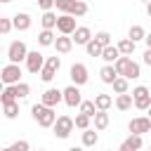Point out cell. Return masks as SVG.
<instances>
[{"instance_id":"6da1fadb","label":"cell","mask_w":151,"mask_h":151,"mask_svg":"<svg viewBox=\"0 0 151 151\" xmlns=\"http://www.w3.org/2000/svg\"><path fill=\"white\" fill-rule=\"evenodd\" d=\"M31 116H33V120H35L40 127H52V125L57 123V118H59V116L54 113V109H52V106H45L42 101L31 106Z\"/></svg>"},{"instance_id":"7a4b0ae2","label":"cell","mask_w":151,"mask_h":151,"mask_svg":"<svg viewBox=\"0 0 151 151\" xmlns=\"http://www.w3.org/2000/svg\"><path fill=\"white\" fill-rule=\"evenodd\" d=\"M113 66H116L118 76H123V78H127V80H134V78H139V76H142L139 64H137V61H132V59H130V57H125V54H120V57H118V61H116Z\"/></svg>"},{"instance_id":"3957f363","label":"cell","mask_w":151,"mask_h":151,"mask_svg":"<svg viewBox=\"0 0 151 151\" xmlns=\"http://www.w3.org/2000/svg\"><path fill=\"white\" fill-rule=\"evenodd\" d=\"M73 127H76V120H73L71 116H59V118H57V123L52 125V130H54V137H57V139H68V137H71V132H73Z\"/></svg>"},{"instance_id":"277c9868","label":"cell","mask_w":151,"mask_h":151,"mask_svg":"<svg viewBox=\"0 0 151 151\" xmlns=\"http://www.w3.org/2000/svg\"><path fill=\"white\" fill-rule=\"evenodd\" d=\"M26 57H28V47H26L24 40H14V42H9V47H7V59H9L12 64L26 61Z\"/></svg>"},{"instance_id":"5b68a950","label":"cell","mask_w":151,"mask_h":151,"mask_svg":"<svg viewBox=\"0 0 151 151\" xmlns=\"http://www.w3.org/2000/svg\"><path fill=\"white\" fill-rule=\"evenodd\" d=\"M0 78H2V83L5 85H17V83H21V66L19 64H5L2 66V71H0Z\"/></svg>"},{"instance_id":"8992f818","label":"cell","mask_w":151,"mask_h":151,"mask_svg":"<svg viewBox=\"0 0 151 151\" xmlns=\"http://www.w3.org/2000/svg\"><path fill=\"white\" fill-rule=\"evenodd\" d=\"M132 97H134V106H137L139 111H146V109L151 106V90H149L146 85H137V87L132 90Z\"/></svg>"},{"instance_id":"52a82bcc","label":"cell","mask_w":151,"mask_h":151,"mask_svg":"<svg viewBox=\"0 0 151 151\" xmlns=\"http://www.w3.org/2000/svg\"><path fill=\"white\" fill-rule=\"evenodd\" d=\"M59 66H61V59H59V57H47V61H45V66H42V71H40V80H42V83L54 80Z\"/></svg>"},{"instance_id":"ba28073f","label":"cell","mask_w":151,"mask_h":151,"mask_svg":"<svg viewBox=\"0 0 151 151\" xmlns=\"http://www.w3.org/2000/svg\"><path fill=\"white\" fill-rule=\"evenodd\" d=\"M127 130L132 134H144V132H151V118L149 116H139V118H132L127 123Z\"/></svg>"},{"instance_id":"9c48e42d","label":"cell","mask_w":151,"mask_h":151,"mask_svg":"<svg viewBox=\"0 0 151 151\" xmlns=\"http://www.w3.org/2000/svg\"><path fill=\"white\" fill-rule=\"evenodd\" d=\"M76 17L73 14H61L59 17V21H57V31L61 33V35H73L76 33Z\"/></svg>"},{"instance_id":"30bf717a","label":"cell","mask_w":151,"mask_h":151,"mask_svg":"<svg viewBox=\"0 0 151 151\" xmlns=\"http://www.w3.org/2000/svg\"><path fill=\"white\" fill-rule=\"evenodd\" d=\"M45 61H47V59H45L38 50L28 52V57H26V68H28V73H40L42 66H45Z\"/></svg>"},{"instance_id":"8fae6325","label":"cell","mask_w":151,"mask_h":151,"mask_svg":"<svg viewBox=\"0 0 151 151\" xmlns=\"http://www.w3.org/2000/svg\"><path fill=\"white\" fill-rule=\"evenodd\" d=\"M64 104L71 106V109H76V106L83 104V97H80V87L78 85H68L64 90Z\"/></svg>"},{"instance_id":"7c38bea8","label":"cell","mask_w":151,"mask_h":151,"mask_svg":"<svg viewBox=\"0 0 151 151\" xmlns=\"http://www.w3.org/2000/svg\"><path fill=\"white\" fill-rule=\"evenodd\" d=\"M68 76H71L73 85H78V87H80V85H85V83H87V78H90V76H87V66H85V64H73V66H71V71H68Z\"/></svg>"},{"instance_id":"4fadbf2b","label":"cell","mask_w":151,"mask_h":151,"mask_svg":"<svg viewBox=\"0 0 151 151\" xmlns=\"http://www.w3.org/2000/svg\"><path fill=\"white\" fill-rule=\"evenodd\" d=\"M40 101L45 104V106H57L59 101H64V90H57V87H50V90H45L42 92V97H40Z\"/></svg>"},{"instance_id":"5bb4252c","label":"cell","mask_w":151,"mask_h":151,"mask_svg":"<svg viewBox=\"0 0 151 151\" xmlns=\"http://www.w3.org/2000/svg\"><path fill=\"white\" fill-rule=\"evenodd\" d=\"M54 50H57L59 54H68V52L73 50V38H71V35H61V33H59V38L54 40Z\"/></svg>"},{"instance_id":"9a60e30c","label":"cell","mask_w":151,"mask_h":151,"mask_svg":"<svg viewBox=\"0 0 151 151\" xmlns=\"http://www.w3.org/2000/svg\"><path fill=\"white\" fill-rule=\"evenodd\" d=\"M99 78H101V83H106V85H113V80L118 78V71H116V66H113V64H104V66L99 68Z\"/></svg>"},{"instance_id":"2e32d148","label":"cell","mask_w":151,"mask_h":151,"mask_svg":"<svg viewBox=\"0 0 151 151\" xmlns=\"http://www.w3.org/2000/svg\"><path fill=\"white\" fill-rule=\"evenodd\" d=\"M12 21H14V28L17 31H28L31 28V14H26V12H17L14 17H12Z\"/></svg>"},{"instance_id":"e0dca14e","label":"cell","mask_w":151,"mask_h":151,"mask_svg":"<svg viewBox=\"0 0 151 151\" xmlns=\"http://www.w3.org/2000/svg\"><path fill=\"white\" fill-rule=\"evenodd\" d=\"M71 38H73V42H76V45H87V42L92 40V31H90L87 26H78V28H76V33H73Z\"/></svg>"},{"instance_id":"ac0fdd59","label":"cell","mask_w":151,"mask_h":151,"mask_svg":"<svg viewBox=\"0 0 151 151\" xmlns=\"http://www.w3.org/2000/svg\"><path fill=\"white\" fill-rule=\"evenodd\" d=\"M118 57H120L118 45H106V47H104V52H101V59H104L106 64H116V61H118Z\"/></svg>"},{"instance_id":"d6986e66","label":"cell","mask_w":151,"mask_h":151,"mask_svg":"<svg viewBox=\"0 0 151 151\" xmlns=\"http://www.w3.org/2000/svg\"><path fill=\"white\" fill-rule=\"evenodd\" d=\"M132 106H134V97H132L130 92L116 97V109H118V111H127V109H132Z\"/></svg>"},{"instance_id":"ffe728a7","label":"cell","mask_w":151,"mask_h":151,"mask_svg":"<svg viewBox=\"0 0 151 151\" xmlns=\"http://www.w3.org/2000/svg\"><path fill=\"white\" fill-rule=\"evenodd\" d=\"M54 31L52 28H42L40 33H38V45H42V47H50V45H54Z\"/></svg>"},{"instance_id":"44dd1931","label":"cell","mask_w":151,"mask_h":151,"mask_svg":"<svg viewBox=\"0 0 151 151\" xmlns=\"http://www.w3.org/2000/svg\"><path fill=\"white\" fill-rule=\"evenodd\" d=\"M94 104H97V109H99V111H109V109H111V104H113V97H111V94L99 92V94H94Z\"/></svg>"},{"instance_id":"7402d4cb","label":"cell","mask_w":151,"mask_h":151,"mask_svg":"<svg viewBox=\"0 0 151 151\" xmlns=\"http://www.w3.org/2000/svg\"><path fill=\"white\" fill-rule=\"evenodd\" d=\"M57 21H59V17L50 9V12H42V17H40V24H42V28H57Z\"/></svg>"},{"instance_id":"603a6c76","label":"cell","mask_w":151,"mask_h":151,"mask_svg":"<svg viewBox=\"0 0 151 151\" xmlns=\"http://www.w3.org/2000/svg\"><path fill=\"white\" fill-rule=\"evenodd\" d=\"M92 120H94V130H106L109 127V113L106 111H97Z\"/></svg>"},{"instance_id":"cb8c5ba5","label":"cell","mask_w":151,"mask_h":151,"mask_svg":"<svg viewBox=\"0 0 151 151\" xmlns=\"http://www.w3.org/2000/svg\"><path fill=\"white\" fill-rule=\"evenodd\" d=\"M97 142H99V134H97V130H92V127L83 130V146H94Z\"/></svg>"},{"instance_id":"d4e9b609","label":"cell","mask_w":151,"mask_h":151,"mask_svg":"<svg viewBox=\"0 0 151 151\" xmlns=\"http://www.w3.org/2000/svg\"><path fill=\"white\" fill-rule=\"evenodd\" d=\"M118 50H120V54L130 57V54L134 52V40H132V38H123V40L118 42Z\"/></svg>"},{"instance_id":"484cf974","label":"cell","mask_w":151,"mask_h":151,"mask_svg":"<svg viewBox=\"0 0 151 151\" xmlns=\"http://www.w3.org/2000/svg\"><path fill=\"white\" fill-rule=\"evenodd\" d=\"M0 101H2V104L19 101V99H17V92H14V85H5V90H2V94H0Z\"/></svg>"},{"instance_id":"4316f807","label":"cell","mask_w":151,"mask_h":151,"mask_svg":"<svg viewBox=\"0 0 151 151\" xmlns=\"http://www.w3.org/2000/svg\"><path fill=\"white\" fill-rule=\"evenodd\" d=\"M2 111H5V118L14 120L19 116V101H9V104H2Z\"/></svg>"},{"instance_id":"83f0119b","label":"cell","mask_w":151,"mask_h":151,"mask_svg":"<svg viewBox=\"0 0 151 151\" xmlns=\"http://www.w3.org/2000/svg\"><path fill=\"white\" fill-rule=\"evenodd\" d=\"M127 38H132L134 42H137V40H144V38H146V31H144L139 24H134V26H130V31H127Z\"/></svg>"},{"instance_id":"f1b7e54d","label":"cell","mask_w":151,"mask_h":151,"mask_svg":"<svg viewBox=\"0 0 151 151\" xmlns=\"http://www.w3.org/2000/svg\"><path fill=\"white\" fill-rule=\"evenodd\" d=\"M85 50H87V54H90V57H101V52H104V45H99V42L92 38V40L85 45Z\"/></svg>"},{"instance_id":"f546056e","label":"cell","mask_w":151,"mask_h":151,"mask_svg":"<svg viewBox=\"0 0 151 151\" xmlns=\"http://www.w3.org/2000/svg\"><path fill=\"white\" fill-rule=\"evenodd\" d=\"M99 109H97V104H94V99L90 101V99H85L83 104H80V113H87L90 118H94V113H97Z\"/></svg>"},{"instance_id":"4dcf8cb0","label":"cell","mask_w":151,"mask_h":151,"mask_svg":"<svg viewBox=\"0 0 151 151\" xmlns=\"http://www.w3.org/2000/svg\"><path fill=\"white\" fill-rule=\"evenodd\" d=\"M125 144H127L132 151H139V149L144 146V142H142V134H132V132H130V137L125 139Z\"/></svg>"},{"instance_id":"1f68e13d","label":"cell","mask_w":151,"mask_h":151,"mask_svg":"<svg viewBox=\"0 0 151 151\" xmlns=\"http://www.w3.org/2000/svg\"><path fill=\"white\" fill-rule=\"evenodd\" d=\"M73 5H76V0H54V7H57L61 14H71Z\"/></svg>"},{"instance_id":"d6a6232c","label":"cell","mask_w":151,"mask_h":151,"mask_svg":"<svg viewBox=\"0 0 151 151\" xmlns=\"http://www.w3.org/2000/svg\"><path fill=\"white\" fill-rule=\"evenodd\" d=\"M127 78H123V76H118L116 80H113V92H118V94H125L127 92Z\"/></svg>"},{"instance_id":"836d02e7","label":"cell","mask_w":151,"mask_h":151,"mask_svg":"<svg viewBox=\"0 0 151 151\" xmlns=\"http://www.w3.org/2000/svg\"><path fill=\"white\" fill-rule=\"evenodd\" d=\"M71 14H73V17H85V14H87V2H85V0H76Z\"/></svg>"},{"instance_id":"e575fe53","label":"cell","mask_w":151,"mask_h":151,"mask_svg":"<svg viewBox=\"0 0 151 151\" xmlns=\"http://www.w3.org/2000/svg\"><path fill=\"white\" fill-rule=\"evenodd\" d=\"M14 92H17V99H26L31 94V87H28V83H17L14 85Z\"/></svg>"},{"instance_id":"d590c367","label":"cell","mask_w":151,"mask_h":151,"mask_svg":"<svg viewBox=\"0 0 151 151\" xmlns=\"http://www.w3.org/2000/svg\"><path fill=\"white\" fill-rule=\"evenodd\" d=\"M73 120H76V127H78V130H87V127H90V120H92V118H90L87 113H78V116H76Z\"/></svg>"},{"instance_id":"8d00e7d4","label":"cell","mask_w":151,"mask_h":151,"mask_svg":"<svg viewBox=\"0 0 151 151\" xmlns=\"http://www.w3.org/2000/svg\"><path fill=\"white\" fill-rule=\"evenodd\" d=\"M31 146H28V142L26 139H19V142H14V144H9V146H5L2 151H28Z\"/></svg>"},{"instance_id":"74e56055","label":"cell","mask_w":151,"mask_h":151,"mask_svg":"<svg viewBox=\"0 0 151 151\" xmlns=\"http://www.w3.org/2000/svg\"><path fill=\"white\" fill-rule=\"evenodd\" d=\"M12 28H14V21H12V19H7V17H0V33H2V35H7Z\"/></svg>"},{"instance_id":"f35d334b","label":"cell","mask_w":151,"mask_h":151,"mask_svg":"<svg viewBox=\"0 0 151 151\" xmlns=\"http://www.w3.org/2000/svg\"><path fill=\"white\" fill-rule=\"evenodd\" d=\"M94 40H97L99 45L106 47V45H111V33H109V31H99V33L94 35Z\"/></svg>"},{"instance_id":"ab89813d","label":"cell","mask_w":151,"mask_h":151,"mask_svg":"<svg viewBox=\"0 0 151 151\" xmlns=\"http://www.w3.org/2000/svg\"><path fill=\"white\" fill-rule=\"evenodd\" d=\"M38 2V7L42 9V12H50L52 7H54V0H35Z\"/></svg>"},{"instance_id":"60d3db41","label":"cell","mask_w":151,"mask_h":151,"mask_svg":"<svg viewBox=\"0 0 151 151\" xmlns=\"http://www.w3.org/2000/svg\"><path fill=\"white\" fill-rule=\"evenodd\" d=\"M144 64L151 66V47H146V52H144Z\"/></svg>"},{"instance_id":"b9f144b4","label":"cell","mask_w":151,"mask_h":151,"mask_svg":"<svg viewBox=\"0 0 151 151\" xmlns=\"http://www.w3.org/2000/svg\"><path fill=\"white\" fill-rule=\"evenodd\" d=\"M144 42H146V47H151V33H146V38H144Z\"/></svg>"},{"instance_id":"7bdbcfd3","label":"cell","mask_w":151,"mask_h":151,"mask_svg":"<svg viewBox=\"0 0 151 151\" xmlns=\"http://www.w3.org/2000/svg\"><path fill=\"white\" fill-rule=\"evenodd\" d=\"M118 151H132V149H130V146H127V144H125V142H123V144H120V149H118Z\"/></svg>"},{"instance_id":"ee69618b","label":"cell","mask_w":151,"mask_h":151,"mask_svg":"<svg viewBox=\"0 0 151 151\" xmlns=\"http://www.w3.org/2000/svg\"><path fill=\"white\" fill-rule=\"evenodd\" d=\"M68 151H85V149H83V146H71Z\"/></svg>"},{"instance_id":"f6af8a7d","label":"cell","mask_w":151,"mask_h":151,"mask_svg":"<svg viewBox=\"0 0 151 151\" xmlns=\"http://www.w3.org/2000/svg\"><path fill=\"white\" fill-rule=\"evenodd\" d=\"M146 14L151 17V2H146Z\"/></svg>"},{"instance_id":"bcb514c9","label":"cell","mask_w":151,"mask_h":151,"mask_svg":"<svg viewBox=\"0 0 151 151\" xmlns=\"http://www.w3.org/2000/svg\"><path fill=\"white\" fill-rule=\"evenodd\" d=\"M146 113H149V118H151V106H149V109H146Z\"/></svg>"},{"instance_id":"7dc6e473","label":"cell","mask_w":151,"mask_h":151,"mask_svg":"<svg viewBox=\"0 0 151 151\" xmlns=\"http://www.w3.org/2000/svg\"><path fill=\"white\" fill-rule=\"evenodd\" d=\"M0 2H12V0H0Z\"/></svg>"},{"instance_id":"c3c4849f","label":"cell","mask_w":151,"mask_h":151,"mask_svg":"<svg viewBox=\"0 0 151 151\" xmlns=\"http://www.w3.org/2000/svg\"><path fill=\"white\" fill-rule=\"evenodd\" d=\"M142 2H151V0H142Z\"/></svg>"},{"instance_id":"681fc988","label":"cell","mask_w":151,"mask_h":151,"mask_svg":"<svg viewBox=\"0 0 151 151\" xmlns=\"http://www.w3.org/2000/svg\"><path fill=\"white\" fill-rule=\"evenodd\" d=\"M38 151H45V149H38Z\"/></svg>"},{"instance_id":"f907efd6","label":"cell","mask_w":151,"mask_h":151,"mask_svg":"<svg viewBox=\"0 0 151 151\" xmlns=\"http://www.w3.org/2000/svg\"><path fill=\"white\" fill-rule=\"evenodd\" d=\"M106 151H111V149H106Z\"/></svg>"},{"instance_id":"816d5d0a","label":"cell","mask_w":151,"mask_h":151,"mask_svg":"<svg viewBox=\"0 0 151 151\" xmlns=\"http://www.w3.org/2000/svg\"><path fill=\"white\" fill-rule=\"evenodd\" d=\"M149 149H151V146H149Z\"/></svg>"}]
</instances>
